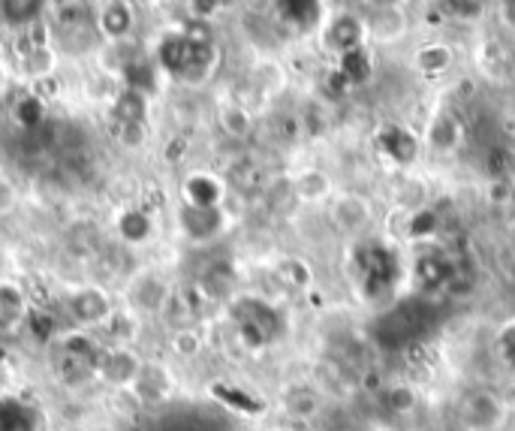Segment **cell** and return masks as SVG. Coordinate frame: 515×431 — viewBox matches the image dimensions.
<instances>
[{"label": "cell", "instance_id": "27", "mask_svg": "<svg viewBox=\"0 0 515 431\" xmlns=\"http://www.w3.org/2000/svg\"><path fill=\"white\" fill-rule=\"evenodd\" d=\"M278 278H281L287 287H293V290H305V287L311 284V269H308L305 260L287 257V260L278 263Z\"/></svg>", "mask_w": 515, "mask_h": 431}, {"label": "cell", "instance_id": "1", "mask_svg": "<svg viewBox=\"0 0 515 431\" xmlns=\"http://www.w3.org/2000/svg\"><path fill=\"white\" fill-rule=\"evenodd\" d=\"M55 344H58L55 374L67 389L79 392V389L97 383V362H100L103 344H97L91 332H85V329L61 332L55 338Z\"/></svg>", "mask_w": 515, "mask_h": 431}, {"label": "cell", "instance_id": "16", "mask_svg": "<svg viewBox=\"0 0 515 431\" xmlns=\"http://www.w3.org/2000/svg\"><path fill=\"white\" fill-rule=\"evenodd\" d=\"M368 43H395L407 34V16L401 7H374V13L365 19Z\"/></svg>", "mask_w": 515, "mask_h": 431}, {"label": "cell", "instance_id": "6", "mask_svg": "<svg viewBox=\"0 0 515 431\" xmlns=\"http://www.w3.org/2000/svg\"><path fill=\"white\" fill-rule=\"evenodd\" d=\"M172 284L160 272H142L130 284V308L139 317H163L169 299H172Z\"/></svg>", "mask_w": 515, "mask_h": 431}, {"label": "cell", "instance_id": "15", "mask_svg": "<svg viewBox=\"0 0 515 431\" xmlns=\"http://www.w3.org/2000/svg\"><path fill=\"white\" fill-rule=\"evenodd\" d=\"M115 233H118L121 245L139 248V245L151 242V236H154V218H151L145 208H136V205L121 208L118 218H115Z\"/></svg>", "mask_w": 515, "mask_h": 431}, {"label": "cell", "instance_id": "11", "mask_svg": "<svg viewBox=\"0 0 515 431\" xmlns=\"http://www.w3.org/2000/svg\"><path fill=\"white\" fill-rule=\"evenodd\" d=\"M223 208H193V205H181L178 211V227L181 233L202 245V242H211L214 236H220L223 230Z\"/></svg>", "mask_w": 515, "mask_h": 431}, {"label": "cell", "instance_id": "32", "mask_svg": "<svg viewBox=\"0 0 515 431\" xmlns=\"http://www.w3.org/2000/svg\"><path fill=\"white\" fill-rule=\"evenodd\" d=\"M118 142H121L124 148H139V145H145V124L118 127Z\"/></svg>", "mask_w": 515, "mask_h": 431}, {"label": "cell", "instance_id": "3", "mask_svg": "<svg viewBox=\"0 0 515 431\" xmlns=\"http://www.w3.org/2000/svg\"><path fill=\"white\" fill-rule=\"evenodd\" d=\"M118 311L112 293L100 284H82L67 293V314L76 323V329L94 332L109 323V317Z\"/></svg>", "mask_w": 515, "mask_h": 431}, {"label": "cell", "instance_id": "12", "mask_svg": "<svg viewBox=\"0 0 515 431\" xmlns=\"http://www.w3.org/2000/svg\"><path fill=\"white\" fill-rule=\"evenodd\" d=\"M287 416L293 419H302V422H311L320 416V410L326 407V392L311 383V380H302V383H290L284 389V398H281Z\"/></svg>", "mask_w": 515, "mask_h": 431}, {"label": "cell", "instance_id": "33", "mask_svg": "<svg viewBox=\"0 0 515 431\" xmlns=\"http://www.w3.org/2000/svg\"><path fill=\"white\" fill-rule=\"evenodd\" d=\"M497 16L506 28H515V0H497Z\"/></svg>", "mask_w": 515, "mask_h": 431}, {"label": "cell", "instance_id": "4", "mask_svg": "<svg viewBox=\"0 0 515 431\" xmlns=\"http://www.w3.org/2000/svg\"><path fill=\"white\" fill-rule=\"evenodd\" d=\"M329 221L344 236H362L374 224V205L368 196H362L356 190L335 193L329 199Z\"/></svg>", "mask_w": 515, "mask_h": 431}, {"label": "cell", "instance_id": "31", "mask_svg": "<svg viewBox=\"0 0 515 431\" xmlns=\"http://www.w3.org/2000/svg\"><path fill=\"white\" fill-rule=\"evenodd\" d=\"M16 208H19V187L7 175H0V218H7Z\"/></svg>", "mask_w": 515, "mask_h": 431}, {"label": "cell", "instance_id": "10", "mask_svg": "<svg viewBox=\"0 0 515 431\" xmlns=\"http://www.w3.org/2000/svg\"><path fill=\"white\" fill-rule=\"evenodd\" d=\"M181 199L193 208H223L226 199V181L214 172L196 169L181 181Z\"/></svg>", "mask_w": 515, "mask_h": 431}, {"label": "cell", "instance_id": "13", "mask_svg": "<svg viewBox=\"0 0 515 431\" xmlns=\"http://www.w3.org/2000/svg\"><path fill=\"white\" fill-rule=\"evenodd\" d=\"M290 184H293L296 202H305V205H320L335 196V181L320 166H308V169L296 172Z\"/></svg>", "mask_w": 515, "mask_h": 431}, {"label": "cell", "instance_id": "22", "mask_svg": "<svg viewBox=\"0 0 515 431\" xmlns=\"http://www.w3.org/2000/svg\"><path fill=\"white\" fill-rule=\"evenodd\" d=\"M380 142H383L386 154H389L398 166H410V163L416 160V154H419V139H416L410 130H404V127H389V130L380 136Z\"/></svg>", "mask_w": 515, "mask_h": 431}, {"label": "cell", "instance_id": "17", "mask_svg": "<svg viewBox=\"0 0 515 431\" xmlns=\"http://www.w3.org/2000/svg\"><path fill=\"white\" fill-rule=\"evenodd\" d=\"M455 64V52L449 43H422L416 52H413V70L425 79H440L452 70Z\"/></svg>", "mask_w": 515, "mask_h": 431}, {"label": "cell", "instance_id": "25", "mask_svg": "<svg viewBox=\"0 0 515 431\" xmlns=\"http://www.w3.org/2000/svg\"><path fill=\"white\" fill-rule=\"evenodd\" d=\"M169 350H172L178 359H196V356L205 350V335H202L196 326L175 329L172 338H169Z\"/></svg>", "mask_w": 515, "mask_h": 431}, {"label": "cell", "instance_id": "36", "mask_svg": "<svg viewBox=\"0 0 515 431\" xmlns=\"http://www.w3.org/2000/svg\"><path fill=\"white\" fill-rule=\"evenodd\" d=\"M374 7H398V0H371Z\"/></svg>", "mask_w": 515, "mask_h": 431}, {"label": "cell", "instance_id": "30", "mask_svg": "<svg viewBox=\"0 0 515 431\" xmlns=\"http://www.w3.org/2000/svg\"><path fill=\"white\" fill-rule=\"evenodd\" d=\"M43 97H37V94H28V97H22L19 103H16V118L25 124V127H40L43 124Z\"/></svg>", "mask_w": 515, "mask_h": 431}, {"label": "cell", "instance_id": "19", "mask_svg": "<svg viewBox=\"0 0 515 431\" xmlns=\"http://www.w3.org/2000/svg\"><path fill=\"white\" fill-rule=\"evenodd\" d=\"M479 67H482V73H488L491 79L506 82V79H512V73H515V49L506 46V43H500V40H485V43L479 46Z\"/></svg>", "mask_w": 515, "mask_h": 431}, {"label": "cell", "instance_id": "29", "mask_svg": "<svg viewBox=\"0 0 515 431\" xmlns=\"http://www.w3.org/2000/svg\"><path fill=\"white\" fill-rule=\"evenodd\" d=\"M22 67H25V73H28L31 79L43 82V79H49L52 70H55V55H52L49 49H34V52H28V55L22 58Z\"/></svg>", "mask_w": 515, "mask_h": 431}, {"label": "cell", "instance_id": "8", "mask_svg": "<svg viewBox=\"0 0 515 431\" xmlns=\"http://www.w3.org/2000/svg\"><path fill=\"white\" fill-rule=\"evenodd\" d=\"M31 296L22 284L0 278V335H16L31 323Z\"/></svg>", "mask_w": 515, "mask_h": 431}, {"label": "cell", "instance_id": "18", "mask_svg": "<svg viewBox=\"0 0 515 431\" xmlns=\"http://www.w3.org/2000/svg\"><path fill=\"white\" fill-rule=\"evenodd\" d=\"M425 142H428L434 151H440V154H452V151L464 142V124H461L458 115H452V112H437V115L428 121Z\"/></svg>", "mask_w": 515, "mask_h": 431}, {"label": "cell", "instance_id": "28", "mask_svg": "<svg viewBox=\"0 0 515 431\" xmlns=\"http://www.w3.org/2000/svg\"><path fill=\"white\" fill-rule=\"evenodd\" d=\"M488 7V0H440V10L461 22H476Z\"/></svg>", "mask_w": 515, "mask_h": 431}, {"label": "cell", "instance_id": "14", "mask_svg": "<svg viewBox=\"0 0 515 431\" xmlns=\"http://www.w3.org/2000/svg\"><path fill=\"white\" fill-rule=\"evenodd\" d=\"M0 431H43L40 410L13 392L0 395Z\"/></svg>", "mask_w": 515, "mask_h": 431}, {"label": "cell", "instance_id": "7", "mask_svg": "<svg viewBox=\"0 0 515 431\" xmlns=\"http://www.w3.org/2000/svg\"><path fill=\"white\" fill-rule=\"evenodd\" d=\"M127 392L136 401H142V404H163L175 392V374L169 371V365L154 362V359H145L142 362V371L136 374V380H133V386Z\"/></svg>", "mask_w": 515, "mask_h": 431}, {"label": "cell", "instance_id": "21", "mask_svg": "<svg viewBox=\"0 0 515 431\" xmlns=\"http://www.w3.org/2000/svg\"><path fill=\"white\" fill-rule=\"evenodd\" d=\"M130 28H133V10L127 7V0H112V4L100 16L103 37L112 40V43H121V40H127Z\"/></svg>", "mask_w": 515, "mask_h": 431}, {"label": "cell", "instance_id": "2", "mask_svg": "<svg viewBox=\"0 0 515 431\" xmlns=\"http://www.w3.org/2000/svg\"><path fill=\"white\" fill-rule=\"evenodd\" d=\"M455 416H458L461 431H497L509 416V404L497 392L479 386V389L461 392L455 404Z\"/></svg>", "mask_w": 515, "mask_h": 431}, {"label": "cell", "instance_id": "34", "mask_svg": "<svg viewBox=\"0 0 515 431\" xmlns=\"http://www.w3.org/2000/svg\"><path fill=\"white\" fill-rule=\"evenodd\" d=\"M193 19H211L214 16V10H217V0H193Z\"/></svg>", "mask_w": 515, "mask_h": 431}, {"label": "cell", "instance_id": "24", "mask_svg": "<svg viewBox=\"0 0 515 431\" xmlns=\"http://www.w3.org/2000/svg\"><path fill=\"white\" fill-rule=\"evenodd\" d=\"M217 121H220V130H223L226 136H232V139H247V136L253 133V115H250V109L241 106V103H226V106H220Z\"/></svg>", "mask_w": 515, "mask_h": 431}, {"label": "cell", "instance_id": "26", "mask_svg": "<svg viewBox=\"0 0 515 431\" xmlns=\"http://www.w3.org/2000/svg\"><path fill=\"white\" fill-rule=\"evenodd\" d=\"M0 7H4L7 22H13V25H34L40 10H43V0H0Z\"/></svg>", "mask_w": 515, "mask_h": 431}, {"label": "cell", "instance_id": "9", "mask_svg": "<svg viewBox=\"0 0 515 431\" xmlns=\"http://www.w3.org/2000/svg\"><path fill=\"white\" fill-rule=\"evenodd\" d=\"M323 43H326V49L338 52L341 58L365 49V43H368L365 19L353 16V13H341V16L329 19V25L323 28Z\"/></svg>", "mask_w": 515, "mask_h": 431}, {"label": "cell", "instance_id": "23", "mask_svg": "<svg viewBox=\"0 0 515 431\" xmlns=\"http://www.w3.org/2000/svg\"><path fill=\"white\" fill-rule=\"evenodd\" d=\"M139 329H142V317L136 311H124V308H118L109 317V323L103 326L109 344H127V347H136Z\"/></svg>", "mask_w": 515, "mask_h": 431}, {"label": "cell", "instance_id": "5", "mask_svg": "<svg viewBox=\"0 0 515 431\" xmlns=\"http://www.w3.org/2000/svg\"><path fill=\"white\" fill-rule=\"evenodd\" d=\"M142 356L136 347L127 344H106L97 362V380L112 389H130L136 374L142 371Z\"/></svg>", "mask_w": 515, "mask_h": 431}, {"label": "cell", "instance_id": "20", "mask_svg": "<svg viewBox=\"0 0 515 431\" xmlns=\"http://www.w3.org/2000/svg\"><path fill=\"white\" fill-rule=\"evenodd\" d=\"M145 115H148V97H145V91L124 88V91L115 94V100H112V118H115L118 127L145 124Z\"/></svg>", "mask_w": 515, "mask_h": 431}, {"label": "cell", "instance_id": "35", "mask_svg": "<svg viewBox=\"0 0 515 431\" xmlns=\"http://www.w3.org/2000/svg\"><path fill=\"white\" fill-rule=\"evenodd\" d=\"M7 392H10V374L4 365H0V395H7Z\"/></svg>", "mask_w": 515, "mask_h": 431}]
</instances>
